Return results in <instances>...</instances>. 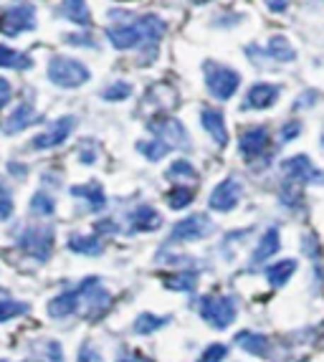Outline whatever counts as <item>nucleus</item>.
<instances>
[{"instance_id":"1","label":"nucleus","mask_w":324,"mask_h":362,"mask_svg":"<svg viewBox=\"0 0 324 362\" xmlns=\"http://www.w3.org/2000/svg\"><path fill=\"white\" fill-rule=\"evenodd\" d=\"M162 36H165V21L160 16H152V13L137 16L132 21H120V23L107 28V38L112 41L115 49H142L139 64H152L155 61Z\"/></svg>"},{"instance_id":"2","label":"nucleus","mask_w":324,"mask_h":362,"mask_svg":"<svg viewBox=\"0 0 324 362\" xmlns=\"http://www.w3.org/2000/svg\"><path fill=\"white\" fill-rule=\"evenodd\" d=\"M46 74L51 78V84L61 86V89H79L91 78V71L86 69V64H81L79 59H71V56H51Z\"/></svg>"},{"instance_id":"3","label":"nucleus","mask_w":324,"mask_h":362,"mask_svg":"<svg viewBox=\"0 0 324 362\" xmlns=\"http://www.w3.org/2000/svg\"><path fill=\"white\" fill-rule=\"evenodd\" d=\"M203 76H205L208 91L216 99H221V102L233 97L241 86L238 74H236L231 66H223V64H218V61H213V59L203 61Z\"/></svg>"},{"instance_id":"4","label":"nucleus","mask_w":324,"mask_h":362,"mask_svg":"<svg viewBox=\"0 0 324 362\" xmlns=\"http://www.w3.org/2000/svg\"><path fill=\"white\" fill-rule=\"evenodd\" d=\"M200 317L216 329H226L236 322V304L231 296L208 294L200 299Z\"/></svg>"},{"instance_id":"5","label":"nucleus","mask_w":324,"mask_h":362,"mask_svg":"<svg viewBox=\"0 0 324 362\" xmlns=\"http://www.w3.org/2000/svg\"><path fill=\"white\" fill-rule=\"evenodd\" d=\"M18 246L36 261H46L54 251V228L51 226H28L21 233Z\"/></svg>"},{"instance_id":"6","label":"nucleus","mask_w":324,"mask_h":362,"mask_svg":"<svg viewBox=\"0 0 324 362\" xmlns=\"http://www.w3.org/2000/svg\"><path fill=\"white\" fill-rule=\"evenodd\" d=\"M76 294H79V312L84 309L86 317H99L104 309L109 307L112 302V294L99 284V279H84L81 284L76 286Z\"/></svg>"},{"instance_id":"7","label":"nucleus","mask_w":324,"mask_h":362,"mask_svg":"<svg viewBox=\"0 0 324 362\" xmlns=\"http://www.w3.org/2000/svg\"><path fill=\"white\" fill-rule=\"evenodd\" d=\"M213 230H216L213 221L208 216H203V213H195V216H187L180 223H175L173 233H170V243L200 241V238H208Z\"/></svg>"},{"instance_id":"8","label":"nucleus","mask_w":324,"mask_h":362,"mask_svg":"<svg viewBox=\"0 0 324 362\" xmlns=\"http://www.w3.org/2000/svg\"><path fill=\"white\" fill-rule=\"evenodd\" d=\"M36 28V8L33 6H13L0 13V33L3 36H18L25 30Z\"/></svg>"},{"instance_id":"9","label":"nucleus","mask_w":324,"mask_h":362,"mask_svg":"<svg viewBox=\"0 0 324 362\" xmlns=\"http://www.w3.org/2000/svg\"><path fill=\"white\" fill-rule=\"evenodd\" d=\"M76 127V119L74 117H59L56 122H51V127L46 132L36 134V137L30 139V147L33 150H54V147L64 145L69 139V134L74 132Z\"/></svg>"},{"instance_id":"10","label":"nucleus","mask_w":324,"mask_h":362,"mask_svg":"<svg viewBox=\"0 0 324 362\" xmlns=\"http://www.w3.org/2000/svg\"><path fill=\"white\" fill-rule=\"evenodd\" d=\"M150 132L157 134V139H162L165 145L173 150V147H190V137H187L183 122L173 119V117H157V119L147 122Z\"/></svg>"},{"instance_id":"11","label":"nucleus","mask_w":324,"mask_h":362,"mask_svg":"<svg viewBox=\"0 0 324 362\" xmlns=\"http://www.w3.org/2000/svg\"><path fill=\"white\" fill-rule=\"evenodd\" d=\"M241 195H243V185L236 177H226V180L213 187L208 206L218 213H231L241 203Z\"/></svg>"},{"instance_id":"12","label":"nucleus","mask_w":324,"mask_h":362,"mask_svg":"<svg viewBox=\"0 0 324 362\" xmlns=\"http://www.w3.org/2000/svg\"><path fill=\"white\" fill-rule=\"evenodd\" d=\"M282 173L294 182H324V173L319 168H314V163L306 155H294L282 163Z\"/></svg>"},{"instance_id":"13","label":"nucleus","mask_w":324,"mask_h":362,"mask_svg":"<svg viewBox=\"0 0 324 362\" xmlns=\"http://www.w3.org/2000/svg\"><path fill=\"white\" fill-rule=\"evenodd\" d=\"M269 129L261 127V124L241 129V155L248 157V160H256L258 155H264L269 150Z\"/></svg>"},{"instance_id":"14","label":"nucleus","mask_w":324,"mask_h":362,"mask_svg":"<svg viewBox=\"0 0 324 362\" xmlns=\"http://www.w3.org/2000/svg\"><path fill=\"white\" fill-rule=\"evenodd\" d=\"M38 122H41V115L36 112V107L30 102H21L18 107L6 117V122H3L0 127H3L6 134H18V132H23V129H28L30 124H38Z\"/></svg>"},{"instance_id":"15","label":"nucleus","mask_w":324,"mask_h":362,"mask_svg":"<svg viewBox=\"0 0 324 362\" xmlns=\"http://www.w3.org/2000/svg\"><path fill=\"white\" fill-rule=\"evenodd\" d=\"M279 86L277 84H269V81H261V84H253L251 89H248L246 99H243V104H241V109H269L277 104L279 99Z\"/></svg>"},{"instance_id":"16","label":"nucleus","mask_w":324,"mask_h":362,"mask_svg":"<svg viewBox=\"0 0 324 362\" xmlns=\"http://www.w3.org/2000/svg\"><path fill=\"white\" fill-rule=\"evenodd\" d=\"M200 124L208 129V134L213 137L218 147L228 145V132H226V117H223L221 109L216 107H203L200 109Z\"/></svg>"},{"instance_id":"17","label":"nucleus","mask_w":324,"mask_h":362,"mask_svg":"<svg viewBox=\"0 0 324 362\" xmlns=\"http://www.w3.org/2000/svg\"><path fill=\"white\" fill-rule=\"evenodd\" d=\"M74 198H84L89 211L99 213L107 208V195H104V187L99 182H86V185H74L71 187Z\"/></svg>"},{"instance_id":"18","label":"nucleus","mask_w":324,"mask_h":362,"mask_svg":"<svg viewBox=\"0 0 324 362\" xmlns=\"http://www.w3.org/2000/svg\"><path fill=\"white\" fill-rule=\"evenodd\" d=\"M61 16L71 23L81 25V28H89L91 25V13L86 0H61Z\"/></svg>"},{"instance_id":"19","label":"nucleus","mask_w":324,"mask_h":362,"mask_svg":"<svg viewBox=\"0 0 324 362\" xmlns=\"http://www.w3.org/2000/svg\"><path fill=\"white\" fill-rule=\"evenodd\" d=\"M160 226H162V218L152 206L142 203V206L134 208V213H132V228L134 230H142V233H147V230H157Z\"/></svg>"},{"instance_id":"20","label":"nucleus","mask_w":324,"mask_h":362,"mask_svg":"<svg viewBox=\"0 0 324 362\" xmlns=\"http://www.w3.org/2000/svg\"><path fill=\"white\" fill-rule=\"evenodd\" d=\"M282 248V235H279V228H269L264 233V238L258 241L256 251H253L251 256V264H261V261H266L269 256H274Z\"/></svg>"},{"instance_id":"21","label":"nucleus","mask_w":324,"mask_h":362,"mask_svg":"<svg viewBox=\"0 0 324 362\" xmlns=\"http://www.w3.org/2000/svg\"><path fill=\"white\" fill-rule=\"evenodd\" d=\"M74 312H79L76 289L64 291V294H59L56 299L48 302V314H51V317H69V314H74Z\"/></svg>"},{"instance_id":"22","label":"nucleus","mask_w":324,"mask_h":362,"mask_svg":"<svg viewBox=\"0 0 324 362\" xmlns=\"http://www.w3.org/2000/svg\"><path fill=\"white\" fill-rule=\"evenodd\" d=\"M33 66V59L21 51L11 49L6 43H0V69H13V71H23V69Z\"/></svg>"},{"instance_id":"23","label":"nucleus","mask_w":324,"mask_h":362,"mask_svg":"<svg viewBox=\"0 0 324 362\" xmlns=\"http://www.w3.org/2000/svg\"><path fill=\"white\" fill-rule=\"evenodd\" d=\"M266 54H269L274 61H282V64H291V61L296 59L294 46L289 43L287 36H271L269 46H266Z\"/></svg>"},{"instance_id":"24","label":"nucleus","mask_w":324,"mask_h":362,"mask_svg":"<svg viewBox=\"0 0 324 362\" xmlns=\"http://www.w3.org/2000/svg\"><path fill=\"white\" fill-rule=\"evenodd\" d=\"M296 272V261L294 259H287V261H279V264H271L266 266V279H269L271 286H284L291 279V274Z\"/></svg>"},{"instance_id":"25","label":"nucleus","mask_w":324,"mask_h":362,"mask_svg":"<svg viewBox=\"0 0 324 362\" xmlns=\"http://www.w3.org/2000/svg\"><path fill=\"white\" fill-rule=\"evenodd\" d=\"M69 248L76 251V254H84V256H96L104 251L102 241H99L96 235H81V233L69 235Z\"/></svg>"},{"instance_id":"26","label":"nucleus","mask_w":324,"mask_h":362,"mask_svg":"<svg viewBox=\"0 0 324 362\" xmlns=\"http://www.w3.org/2000/svg\"><path fill=\"white\" fill-rule=\"evenodd\" d=\"M25 312H28V304L16 302V299H11V294L6 289H0V322H11Z\"/></svg>"},{"instance_id":"27","label":"nucleus","mask_w":324,"mask_h":362,"mask_svg":"<svg viewBox=\"0 0 324 362\" xmlns=\"http://www.w3.org/2000/svg\"><path fill=\"white\" fill-rule=\"evenodd\" d=\"M236 342H238L246 352H251V355H266V352H269V339H266L264 334L241 332L238 337H236Z\"/></svg>"},{"instance_id":"28","label":"nucleus","mask_w":324,"mask_h":362,"mask_svg":"<svg viewBox=\"0 0 324 362\" xmlns=\"http://www.w3.org/2000/svg\"><path fill=\"white\" fill-rule=\"evenodd\" d=\"M192 198H195V193H192V187H187V185H175V187H170L168 195H165V200H168V206L173 208V211L187 208L192 203Z\"/></svg>"},{"instance_id":"29","label":"nucleus","mask_w":324,"mask_h":362,"mask_svg":"<svg viewBox=\"0 0 324 362\" xmlns=\"http://www.w3.org/2000/svg\"><path fill=\"white\" fill-rule=\"evenodd\" d=\"M127 97H132V84L129 81H112L107 89H102L104 102H122Z\"/></svg>"},{"instance_id":"30","label":"nucleus","mask_w":324,"mask_h":362,"mask_svg":"<svg viewBox=\"0 0 324 362\" xmlns=\"http://www.w3.org/2000/svg\"><path fill=\"white\" fill-rule=\"evenodd\" d=\"M168 322H170V317H155V314H142V317H137L134 332H139V334L157 332V329H160V327H165Z\"/></svg>"},{"instance_id":"31","label":"nucleus","mask_w":324,"mask_h":362,"mask_svg":"<svg viewBox=\"0 0 324 362\" xmlns=\"http://www.w3.org/2000/svg\"><path fill=\"white\" fill-rule=\"evenodd\" d=\"M28 208H30V213H36V216H54V211H56V203H54V198L48 193H36L33 198H30V203H28Z\"/></svg>"},{"instance_id":"32","label":"nucleus","mask_w":324,"mask_h":362,"mask_svg":"<svg viewBox=\"0 0 324 362\" xmlns=\"http://www.w3.org/2000/svg\"><path fill=\"white\" fill-rule=\"evenodd\" d=\"M137 150L142 152V155L147 157V160H150V163H157V160H162V157L168 155V152H170V147L165 145V142H162V139H150V142H139V145H137Z\"/></svg>"},{"instance_id":"33","label":"nucleus","mask_w":324,"mask_h":362,"mask_svg":"<svg viewBox=\"0 0 324 362\" xmlns=\"http://www.w3.org/2000/svg\"><path fill=\"white\" fill-rule=\"evenodd\" d=\"M165 286L168 289H175V291H192L195 289V274H175V276H162Z\"/></svg>"},{"instance_id":"34","label":"nucleus","mask_w":324,"mask_h":362,"mask_svg":"<svg viewBox=\"0 0 324 362\" xmlns=\"http://www.w3.org/2000/svg\"><path fill=\"white\" fill-rule=\"evenodd\" d=\"M168 177H170V180H175V177H183V180H195V177H198V173H195V168H192L187 160H175V163L170 165V170H168Z\"/></svg>"},{"instance_id":"35","label":"nucleus","mask_w":324,"mask_h":362,"mask_svg":"<svg viewBox=\"0 0 324 362\" xmlns=\"http://www.w3.org/2000/svg\"><path fill=\"white\" fill-rule=\"evenodd\" d=\"M226 355H228V347L221 344V342H213L208 350H203V355H200L198 362H223L226 360Z\"/></svg>"},{"instance_id":"36","label":"nucleus","mask_w":324,"mask_h":362,"mask_svg":"<svg viewBox=\"0 0 324 362\" xmlns=\"http://www.w3.org/2000/svg\"><path fill=\"white\" fill-rule=\"evenodd\" d=\"M13 216V195L3 182H0V221H8Z\"/></svg>"},{"instance_id":"37","label":"nucleus","mask_w":324,"mask_h":362,"mask_svg":"<svg viewBox=\"0 0 324 362\" xmlns=\"http://www.w3.org/2000/svg\"><path fill=\"white\" fill-rule=\"evenodd\" d=\"M76 362H102V352L96 350L94 344H81V350H79Z\"/></svg>"},{"instance_id":"38","label":"nucleus","mask_w":324,"mask_h":362,"mask_svg":"<svg viewBox=\"0 0 324 362\" xmlns=\"http://www.w3.org/2000/svg\"><path fill=\"white\" fill-rule=\"evenodd\" d=\"M301 134V122H287L282 127V142H291Z\"/></svg>"},{"instance_id":"39","label":"nucleus","mask_w":324,"mask_h":362,"mask_svg":"<svg viewBox=\"0 0 324 362\" xmlns=\"http://www.w3.org/2000/svg\"><path fill=\"white\" fill-rule=\"evenodd\" d=\"M79 160L84 165H94L96 160V147L91 145V139H86L84 145H81V150H79Z\"/></svg>"},{"instance_id":"40","label":"nucleus","mask_w":324,"mask_h":362,"mask_svg":"<svg viewBox=\"0 0 324 362\" xmlns=\"http://www.w3.org/2000/svg\"><path fill=\"white\" fill-rule=\"evenodd\" d=\"M11 97H13V86H11V81L8 78H3L0 76V112L11 104Z\"/></svg>"},{"instance_id":"41","label":"nucleus","mask_w":324,"mask_h":362,"mask_svg":"<svg viewBox=\"0 0 324 362\" xmlns=\"http://www.w3.org/2000/svg\"><path fill=\"white\" fill-rule=\"evenodd\" d=\"M66 43H71V46H86V49H94L96 43L91 36H81V33H71V36H66Z\"/></svg>"},{"instance_id":"42","label":"nucleus","mask_w":324,"mask_h":362,"mask_svg":"<svg viewBox=\"0 0 324 362\" xmlns=\"http://www.w3.org/2000/svg\"><path fill=\"white\" fill-rule=\"evenodd\" d=\"M46 355H48V360H54V362H64V355H61L59 342H48V344H46Z\"/></svg>"},{"instance_id":"43","label":"nucleus","mask_w":324,"mask_h":362,"mask_svg":"<svg viewBox=\"0 0 324 362\" xmlns=\"http://www.w3.org/2000/svg\"><path fill=\"white\" fill-rule=\"evenodd\" d=\"M266 6H269V11L274 13H284L289 8V0H264Z\"/></svg>"},{"instance_id":"44","label":"nucleus","mask_w":324,"mask_h":362,"mask_svg":"<svg viewBox=\"0 0 324 362\" xmlns=\"http://www.w3.org/2000/svg\"><path fill=\"white\" fill-rule=\"evenodd\" d=\"M120 362H137V360H120Z\"/></svg>"},{"instance_id":"45","label":"nucleus","mask_w":324,"mask_h":362,"mask_svg":"<svg viewBox=\"0 0 324 362\" xmlns=\"http://www.w3.org/2000/svg\"><path fill=\"white\" fill-rule=\"evenodd\" d=\"M322 145H324V132H322Z\"/></svg>"},{"instance_id":"46","label":"nucleus","mask_w":324,"mask_h":362,"mask_svg":"<svg viewBox=\"0 0 324 362\" xmlns=\"http://www.w3.org/2000/svg\"><path fill=\"white\" fill-rule=\"evenodd\" d=\"M0 362H6V360H0Z\"/></svg>"}]
</instances>
